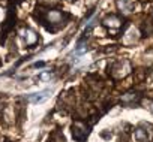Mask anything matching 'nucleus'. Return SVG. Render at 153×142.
Masks as SVG:
<instances>
[{
    "label": "nucleus",
    "instance_id": "f257e3e1",
    "mask_svg": "<svg viewBox=\"0 0 153 142\" xmlns=\"http://www.w3.org/2000/svg\"><path fill=\"white\" fill-rule=\"evenodd\" d=\"M69 20H71V15L60 9H47L42 14H39L41 24L51 33H56L60 29H63Z\"/></svg>",
    "mask_w": 153,
    "mask_h": 142
},
{
    "label": "nucleus",
    "instance_id": "f03ea898",
    "mask_svg": "<svg viewBox=\"0 0 153 142\" xmlns=\"http://www.w3.org/2000/svg\"><path fill=\"white\" fill-rule=\"evenodd\" d=\"M92 132V124L83 120H75L72 123V138L78 142H84Z\"/></svg>",
    "mask_w": 153,
    "mask_h": 142
},
{
    "label": "nucleus",
    "instance_id": "7ed1b4c3",
    "mask_svg": "<svg viewBox=\"0 0 153 142\" xmlns=\"http://www.w3.org/2000/svg\"><path fill=\"white\" fill-rule=\"evenodd\" d=\"M132 70V66H131V61L129 60H119L116 63L111 64L110 67V74L114 77V78H125L126 75L131 74Z\"/></svg>",
    "mask_w": 153,
    "mask_h": 142
},
{
    "label": "nucleus",
    "instance_id": "20e7f679",
    "mask_svg": "<svg viewBox=\"0 0 153 142\" xmlns=\"http://www.w3.org/2000/svg\"><path fill=\"white\" fill-rule=\"evenodd\" d=\"M102 26H104L105 29L111 30V32H117V30H120L122 26H123V18H122L120 15L110 14V15H107V17L102 20Z\"/></svg>",
    "mask_w": 153,
    "mask_h": 142
},
{
    "label": "nucleus",
    "instance_id": "39448f33",
    "mask_svg": "<svg viewBox=\"0 0 153 142\" xmlns=\"http://www.w3.org/2000/svg\"><path fill=\"white\" fill-rule=\"evenodd\" d=\"M20 36H21V39L24 40V43H26L29 48L35 46V45L39 43V40H41L39 35H38L33 29H30V27H24V29H21Z\"/></svg>",
    "mask_w": 153,
    "mask_h": 142
},
{
    "label": "nucleus",
    "instance_id": "423d86ee",
    "mask_svg": "<svg viewBox=\"0 0 153 142\" xmlns=\"http://www.w3.org/2000/svg\"><path fill=\"white\" fill-rule=\"evenodd\" d=\"M51 93H53V90H42V91L30 93V94H27V100H29L30 103H33V105L42 103V102H45V100L51 96Z\"/></svg>",
    "mask_w": 153,
    "mask_h": 142
},
{
    "label": "nucleus",
    "instance_id": "0eeeda50",
    "mask_svg": "<svg viewBox=\"0 0 153 142\" xmlns=\"http://www.w3.org/2000/svg\"><path fill=\"white\" fill-rule=\"evenodd\" d=\"M141 100V94L138 91H129L126 94L122 96V103L126 105V106H134V105H138Z\"/></svg>",
    "mask_w": 153,
    "mask_h": 142
},
{
    "label": "nucleus",
    "instance_id": "6e6552de",
    "mask_svg": "<svg viewBox=\"0 0 153 142\" xmlns=\"http://www.w3.org/2000/svg\"><path fill=\"white\" fill-rule=\"evenodd\" d=\"M135 6H137V0H117V8L122 14L134 12Z\"/></svg>",
    "mask_w": 153,
    "mask_h": 142
},
{
    "label": "nucleus",
    "instance_id": "1a4fd4ad",
    "mask_svg": "<svg viewBox=\"0 0 153 142\" xmlns=\"http://www.w3.org/2000/svg\"><path fill=\"white\" fill-rule=\"evenodd\" d=\"M134 138L137 142H149V133L143 127H137L134 130Z\"/></svg>",
    "mask_w": 153,
    "mask_h": 142
},
{
    "label": "nucleus",
    "instance_id": "9d476101",
    "mask_svg": "<svg viewBox=\"0 0 153 142\" xmlns=\"http://www.w3.org/2000/svg\"><path fill=\"white\" fill-rule=\"evenodd\" d=\"M6 17H8V12H5V9H2L0 8V23H5V20H6Z\"/></svg>",
    "mask_w": 153,
    "mask_h": 142
},
{
    "label": "nucleus",
    "instance_id": "9b49d317",
    "mask_svg": "<svg viewBox=\"0 0 153 142\" xmlns=\"http://www.w3.org/2000/svg\"><path fill=\"white\" fill-rule=\"evenodd\" d=\"M149 109H150V112L153 114V102H149Z\"/></svg>",
    "mask_w": 153,
    "mask_h": 142
}]
</instances>
